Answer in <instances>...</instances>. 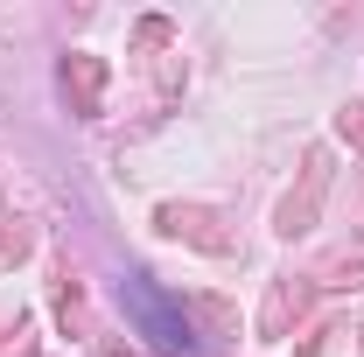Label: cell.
<instances>
[{
    "label": "cell",
    "mask_w": 364,
    "mask_h": 357,
    "mask_svg": "<svg viewBox=\"0 0 364 357\" xmlns=\"http://www.w3.org/2000/svg\"><path fill=\"white\" fill-rule=\"evenodd\" d=\"M336 140H350V147H364V98H350V105L336 112Z\"/></svg>",
    "instance_id": "obj_8"
},
{
    "label": "cell",
    "mask_w": 364,
    "mask_h": 357,
    "mask_svg": "<svg viewBox=\"0 0 364 357\" xmlns=\"http://www.w3.org/2000/svg\"><path fill=\"white\" fill-rule=\"evenodd\" d=\"M316 287H364V245H343V252H329L316 273H309Z\"/></svg>",
    "instance_id": "obj_6"
},
{
    "label": "cell",
    "mask_w": 364,
    "mask_h": 357,
    "mask_svg": "<svg viewBox=\"0 0 364 357\" xmlns=\"http://www.w3.org/2000/svg\"><path fill=\"white\" fill-rule=\"evenodd\" d=\"M309 287H316L309 273H301V280H294V273L273 280V287H267V309H259V336H287V329L301 322V309H309Z\"/></svg>",
    "instance_id": "obj_5"
},
{
    "label": "cell",
    "mask_w": 364,
    "mask_h": 357,
    "mask_svg": "<svg viewBox=\"0 0 364 357\" xmlns=\"http://www.w3.org/2000/svg\"><path fill=\"white\" fill-rule=\"evenodd\" d=\"M154 231L161 238H182V245H196V252H231L238 238H231V224L210 211V203H161L154 211Z\"/></svg>",
    "instance_id": "obj_3"
},
{
    "label": "cell",
    "mask_w": 364,
    "mask_h": 357,
    "mask_svg": "<svg viewBox=\"0 0 364 357\" xmlns=\"http://www.w3.org/2000/svg\"><path fill=\"white\" fill-rule=\"evenodd\" d=\"M329 147H309L301 154V182L280 196V211H273V231L280 238H301V231H316V218H322V196H329Z\"/></svg>",
    "instance_id": "obj_2"
},
{
    "label": "cell",
    "mask_w": 364,
    "mask_h": 357,
    "mask_svg": "<svg viewBox=\"0 0 364 357\" xmlns=\"http://www.w3.org/2000/svg\"><path fill=\"white\" fill-rule=\"evenodd\" d=\"M189 309L203 315L218 336H238V309H231V302H218V294H189Z\"/></svg>",
    "instance_id": "obj_7"
},
{
    "label": "cell",
    "mask_w": 364,
    "mask_h": 357,
    "mask_svg": "<svg viewBox=\"0 0 364 357\" xmlns=\"http://www.w3.org/2000/svg\"><path fill=\"white\" fill-rule=\"evenodd\" d=\"M56 85L70 98V112L77 119H98V105H105V56H63V70H56Z\"/></svg>",
    "instance_id": "obj_4"
},
{
    "label": "cell",
    "mask_w": 364,
    "mask_h": 357,
    "mask_svg": "<svg viewBox=\"0 0 364 357\" xmlns=\"http://www.w3.org/2000/svg\"><path fill=\"white\" fill-rule=\"evenodd\" d=\"M119 302H127V315H134V329L154 343L161 357H196V329H189V309L182 302H168L147 273H127L119 280Z\"/></svg>",
    "instance_id": "obj_1"
}]
</instances>
